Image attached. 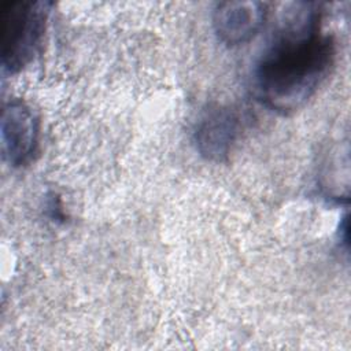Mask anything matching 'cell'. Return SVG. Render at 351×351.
<instances>
[{
	"instance_id": "cell-1",
	"label": "cell",
	"mask_w": 351,
	"mask_h": 351,
	"mask_svg": "<svg viewBox=\"0 0 351 351\" xmlns=\"http://www.w3.org/2000/svg\"><path fill=\"white\" fill-rule=\"evenodd\" d=\"M335 56V40L322 29V5L292 3L255 66V92L270 110L293 112L326 80Z\"/></svg>"
},
{
	"instance_id": "cell-2",
	"label": "cell",
	"mask_w": 351,
	"mask_h": 351,
	"mask_svg": "<svg viewBox=\"0 0 351 351\" xmlns=\"http://www.w3.org/2000/svg\"><path fill=\"white\" fill-rule=\"evenodd\" d=\"M49 7V3L37 0L0 4V53L8 73L21 71L40 51Z\"/></svg>"
},
{
	"instance_id": "cell-3",
	"label": "cell",
	"mask_w": 351,
	"mask_h": 351,
	"mask_svg": "<svg viewBox=\"0 0 351 351\" xmlns=\"http://www.w3.org/2000/svg\"><path fill=\"white\" fill-rule=\"evenodd\" d=\"M1 152L11 166L27 163L37 149L40 123L22 100H11L1 111Z\"/></svg>"
},
{
	"instance_id": "cell-4",
	"label": "cell",
	"mask_w": 351,
	"mask_h": 351,
	"mask_svg": "<svg viewBox=\"0 0 351 351\" xmlns=\"http://www.w3.org/2000/svg\"><path fill=\"white\" fill-rule=\"evenodd\" d=\"M266 15L267 4L262 1H223L213 11V27L221 41L239 45L259 32Z\"/></svg>"
},
{
	"instance_id": "cell-5",
	"label": "cell",
	"mask_w": 351,
	"mask_h": 351,
	"mask_svg": "<svg viewBox=\"0 0 351 351\" xmlns=\"http://www.w3.org/2000/svg\"><path fill=\"white\" fill-rule=\"evenodd\" d=\"M240 130L237 112L230 107H214L204 112L195 130L196 149L213 162L228 158Z\"/></svg>"
}]
</instances>
